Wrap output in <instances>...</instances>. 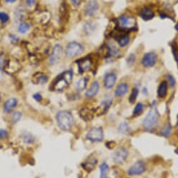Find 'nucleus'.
I'll return each mask as SVG.
<instances>
[{"label": "nucleus", "instance_id": "nucleus-20", "mask_svg": "<svg viewBox=\"0 0 178 178\" xmlns=\"http://www.w3.org/2000/svg\"><path fill=\"white\" fill-rule=\"evenodd\" d=\"M117 42H118V45H119L120 46L124 47V46H127L128 44V43L130 42L129 36L127 35H120L118 37Z\"/></svg>", "mask_w": 178, "mask_h": 178}, {"label": "nucleus", "instance_id": "nucleus-7", "mask_svg": "<svg viewBox=\"0 0 178 178\" xmlns=\"http://www.w3.org/2000/svg\"><path fill=\"white\" fill-rule=\"evenodd\" d=\"M63 47L60 44H56L53 47L51 56L49 57V63L51 65H54L58 63L63 54Z\"/></svg>", "mask_w": 178, "mask_h": 178}, {"label": "nucleus", "instance_id": "nucleus-11", "mask_svg": "<svg viewBox=\"0 0 178 178\" xmlns=\"http://www.w3.org/2000/svg\"><path fill=\"white\" fill-rule=\"evenodd\" d=\"M98 9V4L95 0H90L84 8L85 13L88 16L94 15Z\"/></svg>", "mask_w": 178, "mask_h": 178}, {"label": "nucleus", "instance_id": "nucleus-1", "mask_svg": "<svg viewBox=\"0 0 178 178\" xmlns=\"http://www.w3.org/2000/svg\"><path fill=\"white\" fill-rule=\"evenodd\" d=\"M56 121L58 126L64 131L69 130L74 123V117L68 111H60L57 114Z\"/></svg>", "mask_w": 178, "mask_h": 178}, {"label": "nucleus", "instance_id": "nucleus-27", "mask_svg": "<svg viewBox=\"0 0 178 178\" xmlns=\"http://www.w3.org/2000/svg\"><path fill=\"white\" fill-rule=\"evenodd\" d=\"M118 130H119V131L122 133L126 134L129 132V125H128L125 122H124L119 125V127H118Z\"/></svg>", "mask_w": 178, "mask_h": 178}, {"label": "nucleus", "instance_id": "nucleus-12", "mask_svg": "<svg viewBox=\"0 0 178 178\" xmlns=\"http://www.w3.org/2000/svg\"><path fill=\"white\" fill-rule=\"evenodd\" d=\"M116 81V75L115 73H109L107 74L104 80V87L107 89H110L115 86Z\"/></svg>", "mask_w": 178, "mask_h": 178}, {"label": "nucleus", "instance_id": "nucleus-14", "mask_svg": "<svg viewBox=\"0 0 178 178\" xmlns=\"http://www.w3.org/2000/svg\"><path fill=\"white\" fill-rule=\"evenodd\" d=\"M128 91V85L126 83H122L118 84L116 87L115 95L116 97L120 98L124 96L125 94H126Z\"/></svg>", "mask_w": 178, "mask_h": 178}, {"label": "nucleus", "instance_id": "nucleus-33", "mask_svg": "<svg viewBox=\"0 0 178 178\" xmlns=\"http://www.w3.org/2000/svg\"><path fill=\"white\" fill-rule=\"evenodd\" d=\"M168 79L169 80L170 87H173L175 85V81L172 76H168Z\"/></svg>", "mask_w": 178, "mask_h": 178}, {"label": "nucleus", "instance_id": "nucleus-2", "mask_svg": "<svg viewBox=\"0 0 178 178\" xmlns=\"http://www.w3.org/2000/svg\"><path fill=\"white\" fill-rule=\"evenodd\" d=\"M73 73L72 71H65L64 72L60 77H58L56 79V82L54 84V88L56 90L61 91L71 83L72 81Z\"/></svg>", "mask_w": 178, "mask_h": 178}, {"label": "nucleus", "instance_id": "nucleus-28", "mask_svg": "<svg viewBox=\"0 0 178 178\" xmlns=\"http://www.w3.org/2000/svg\"><path fill=\"white\" fill-rule=\"evenodd\" d=\"M138 88H135L133 89V91H132L131 92V94L130 95V98H129V101L131 103H133V102L135 101L137 97H138Z\"/></svg>", "mask_w": 178, "mask_h": 178}, {"label": "nucleus", "instance_id": "nucleus-23", "mask_svg": "<svg viewBox=\"0 0 178 178\" xmlns=\"http://www.w3.org/2000/svg\"><path fill=\"white\" fill-rule=\"evenodd\" d=\"M86 84H87V79L86 78H81L76 83V88L77 91H81L86 88Z\"/></svg>", "mask_w": 178, "mask_h": 178}, {"label": "nucleus", "instance_id": "nucleus-4", "mask_svg": "<svg viewBox=\"0 0 178 178\" xmlns=\"http://www.w3.org/2000/svg\"><path fill=\"white\" fill-rule=\"evenodd\" d=\"M84 51V47L78 42H73L67 46L65 50L66 55L70 58H74Z\"/></svg>", "mask_w": 178, "mask_h": 178}, {"label": "nucleus", "instance_id": "nucleus-25", "mask_svg": "<svg viewBox=\"0 0 178 178\" xmlns=\"http://www.w3.org/2000/svg\"><path fill=\"white\" fill-rule=\"evenodd\" d=\"M29 27H30V26H29V24L27 23V22H21V23L20 24L19 27H18V32H19L20 33L25 34L29 30Z\"/></svg>", "mask_w": 178, "mask_h": 178}, {"label": "nucleus", "instance_id": "nucleus-17", "mask_svg": "<svg viewBox=\"0 0 178 178\" xmlns=\"http://www.w3.org/2000/svg\"><path fill=\"white\" fill-rule=\"evenodd\" d=\"M168 92V83L166 81L161 82L158 88L157 94L158 97L160 98H163L166 96Z\"/></svg>", "mask_w": 178, "mask_h": 178}, {"label": "nucleus", "instance_id": "nucleus-24", "mask_svg": "<svg viewBox=\"0 0 178 178\" xmlns=\"http://www.w3.org/2000/svg\"><path fill=\"white\" fill-rule=\"evenodd\" d=\"M143 110H144V104L140 102V103H138L136 104L135 107V109H133V115L135 116L140 115L142 113Z\"/></svg>", "mask_w": 178, "mask_h": 178}, {"label": "nucleus", "instance_id": "nucleus-36", "mask_svg": "<svg viewBox=\"0 0 178 178\" xmlns=\"http://www.w3.org/2000/svg\"><path fill=\"white\" fill-rule=\"evenodd\" d=\"M36 0H26V3L29 6H33L35 3Z\"/></svg>", "mask_w": 178, "mask_h": 178}, {"label": "nucleus", "instance_id": "nucleus-9", "mask_svg": "<svg viewBox=\"0 0 178 178\" xmlns=\"http://www.w3.org/2000/svg\"><path fill=\"white\" fill-rule=\"evenodd\" d=\"M157 61V56L154 52H149L143 56L142 64L145 67H153Z\"/></svg>", "mask_w": 178, "mask_h": 178}, {"label": "nucleus", "instance_id": "nucleus-43", "mask_svg": "<svg viewBox=\"0 0 178 178\" xmlns=\"http://www.w3.org/2000/svg\"><path fill=\"white\" fill-rule=\"evenodd\" d=\"M177 131H178V127H177Z\"/></svg>", "mask_w": 178, "mask_h": 178}, {"label": "nucleus", "instance_id": "nucleus-13", "mask_svg": "<svg viewBox=\"0 0 178 178\" xmlns=\"http://www.w3.org/2000/svg\"><path fill=\"white\" fill-rule=\"evenodd\" d=\"M100 89V85L98 81H94L93 83L91 84L90 87L86 92V97L88 98H91L95 96L98 94V91H99Z\"/></svg>", "mask_w": 178, "mask_h": 178}, {"label": "nucleus", "instance_id": "nucleus-10", "mask_svg": "<svg viewBox=\"0 0 178 178\" xmlns=\"http://www.w3.org/2000/svg\"><path fill=\"white\" fill-rule=\"evenodd\" d=\"M118 23L122 28H133L135 23V20L133 18L127 15L121 16L118 19Z\"/></svg>", "mask_w": 178, "mask_h": 178}, {"label": "nucleus", "instance_id": "nucleus-40", "mask_svg": "<svg viewBox=\"0 0 178 178\" xmlns=\"http://www.w3.org/2000/svg\"><path fill=\"white\" fill-rule=\"evenodd\" d=\"M2 65H3V61H2V59L0 58V67H2Z\"/></svg>", "mask_w": 178, "mask_h": 178}, {"label": "nucleus", "instance_id": "nucleus-35", "mask_svg": "<svg viewBox=\"0 0 178 178\" xmlns=\"http://www.w3.org/2000/svg\"><path fill=\"white\" fill-rule=\"evenodd\" d=\"M6 131L4 130H0V139L4 138L6 135Z\"/></svg>", "mask_w": 178, "mask_h": 178}, {"label": "nucleus", "instance_id": "nucleus-30", "mask_svg": "<svg viewBox=\"0 0 178 178\" xmlns=\"http://www.w3.org/2000/svg\"><path fill=\"white\" fill-rule=\"evenodd\" d=\"M9 19V16L7 13L4 12H0V21L2 22H6Z\"/></svg>", "mask_w": 178, "mask_h": 178}, {"label": "nucleus", "instance_id": "nucleus-19", "mask_svg": "<svg viewBox=\"0 0 178 178\" xmlns=\"http://www.w3.org/2000/svg\"><path fill=\"white\" fill-rule=\"evenodd\" d=\"M80 116L85 121H89L93 118V112L91 111V109H88L87 108H84L81 109L80 111Z\"/></svg>", "mask_w": 178, "mask_h": 178}, {"label": "nucleus", "instance_id": "nucleus-41", "mask_svg": "<svg viewBox=\"0 0 178 178\" xmlns=\"http://www.w3.org/2000/svg\"><path fill=\"white\" fill-rule=\"evenodd\" d=\"M175 28H176V29H177V31L178 32V22L177 23V25H176V26H175Z\"/></svg>", "mask_w": 178, "mask_h": 178}, {"label": "nucleus", "instance_id": "nucleus-3", "mask_svg": "<svg viewBox=\"0 0 178 178\" xmlns=\"http://www.w3.org/2000/svg\"><path fill=\"white\" fill-rule=\"evenodd\" d=\"M158 113L155 108H152L147 113L146 117L144 118L142 124L143 127L147 130L152 129L158 124Z\"/></svg>", "mask_w": 178, "mask_h": 178}, {"label": "nucleus", "instance_id": "nucleus-37", "mask_svg": "<svg viewBox=\"0 0 178 178\" xmlns=\"http://www.w3.org/2000/svg\"><path fill=\"white\" fill-rule=\"evenodd\" d=\"M72 4H74L75 6H79L80 4L81 0H71Z\"/></svg>", "mask_w": 178, "mask_h": 178}, {"label": "nucleus", "instance_id": "nucleus-16", "mask_svg": "<svg viewBox=\"0 0 178 178\" xmlns=\"http://www.w3.org/2000/svg\"><path fill=\"white\" fill-rule=\"evenodd\" d=\"M140 17L142 18L144 20H152L153 18L154 17V13L153 12L152 9L149 8H144L140 11Z\"/></svg>", "mask_w": 178, "mask_h": 178}, {"label": "nucleus", "instance_id": "nucleus-32", "mask_svg": "<svg viewBox=\"0 0 178 178\" xmlns=\"http://www.w3.org/2000/svg\"><path fill=\"white\" fill-rule=\"evenodd\" d=\"M84 30H85V32L87 34L91 33L93 30H94V27H93V25L91 23H87L86 24L85 27H84Z\"/></svg>", "mask_w": 178, "mask_h": 178}, {"label": "nucleus", "instance_id": "nucleus-18", "mask_svg": "<svg viewBox=\"0 0 178 178\" xmlns=\"http://www.w3.org/2000/svg\"><path fill=\"white\" fill-rule=\"evenodd\" d=\"M92 65V62L90 58H85L83 60H81V62L79 63V70L81 72L86 71L90 69L91 66Z\"/></svg>", "mask_w": 178, "mask_h": 178}, {"label": "nucleus", "instance_id": "nucleus-22", "mask_svg": "<svg viewBox=\"0 0 178 178\" xmlns=\"http://www.w3.org/2000/svg\"><path fill=\"white\" fill-rule=\"evenodd\" d=\"M100 178H107L109 172V166L106 163H103L100 167Z\"/></svg>", "mask_w": 178, "mask_h": 178}, {"label": "nucleus", "instance_id": "nucleus-8", "mask_svg": "<svg viewBox=\"0 0 178 178\" xmlns=\"http://www.w3.org/2000/svg\"><path fill=\"white\" fill-rule=\"evenodd\" d=\"M128 150L126 148L124 147H120L119 149L116 151L113 155V160L115 163L118 164H122L125 161L128 156Z\"/></svg>", "mask_w": 178, "mask_h": 178}, {"label": "nucleus", "instance_id": "nucleus-31", "mask_svg": "<svg viewBox=\"0 0 178 178\" xmlns=\"http://www.w3.org/2000/svg\"><path fill=\"white\" fill-rule=\"evenodd\" d=\"M15 20L17 21H20L23 18V11L22 10H17L15 11Z\"/></svg>", "mask_w": 178, "mask_h": 178}, {"label": "nucleus", "instance_id": "nucleus-42", "mask_svg": "<svg viewBox=\"0 0 178 178\" xmlns=\"http://www.w3.org/2000/svg\"><path fill=\"white\" fill-rule=\"evenodd\" d=\"M0 100H1V97H0Z\"/></svg>", "mask_w": 178, "mask_h": 178}, {"label": "nucleus", "instance_id": "nucleus-38", "mask_svg": "<svg viewBox=\"0 0 178 178\" xmlns=\"http://www.w3.org/2000/svg\"><path fill=\"white\" fill-rule=\"evenodd\" d=\"M34 98L36 100V101H40L41 99H42V96H41L40 94H38V93H36L35 95H34Z\"/></svg>", "mask_w": 178, "mask_h": 178}, {"label": "nucleus", "instance_id": "nucleus-39", "mask_svg": "<svg viewBox=\"0 0 178 178\" xmlns=\"http://www.w3.org/2000/svg\"><path fill=\"white\" fill-rule=\"evenodd\" d=\"M5 1L7 2V3H13V2H15L16 0H5Z\"/></svg>", "mask_w": 178, "mask_h": 178}, {"label": "nucleus", "instance_id": "nucleus-6", "mask_svg": "<svg viewBox=\"0 0 178 178\" xmlns=\"http://www.w3.org/2000/svg\"><path fill=\"white\" fill-rule=\"evenodd\" d=\"M146 170V166L144 162L139 161L135 163L129 170H128V173L129 175L133 176V175H139L142 174Z\"/></svg>", "mask_w": 178, "mask_h": 178}, {"label": "nucleus", "instance_id": "nucleus-5", "mask_svg": "<svg viewBox=\"0 0 178 178\" xmlns=\"http://www.w3.org/2000/svg\"><path fill=\"white\" fill-rule=\"evenodd\" d=\"M103 131L101 128H93L87 133V139L91 142H100L103 139Z\"/></svg>", "mask_w": 178, "mask_h": 178}, {"label": "nucleus", "instance_id": "nucleus-34", "mask_svg": "<svg viewBox=\"0 0 178 178\" xmlns=\"http://www.w3.org/2000/svg\"><path fill=\"white\" fill-rule=\"evenodd\" d=\"M135 57L133 55H131L128 58L127 60H128V64H132L135 62Z\"/></svg>", "mask_w": 178, "mask_h": 178}, {"label": "nucleus", "instance_id": "nucleus-15", "mask_svg": "<svg viewBox=\"0 0 178 178\" xmlns=\"http://www.w3.org/2000/svg\"><path fill=\"white\" fill-rule=\"evenodd\" d=\"M18 104V100L15 98H9L4 104V110L6 113L11 112Z\"/></svg>", "mask_w": 178, "mask_h": 178}, {"label": "nucleus", "instance_id": "nucleus-26", "mask_svg": "<svg viewBox=\"0 0 178 178\" xmlns=\"http://www.w3.org/2000/svg\"><path fill=\"white\" fill-rule=\"evenodd\" d=\"M37 77L36 79V83L37 84H44L45 83H46L47 81H48V78L46 76V75L43 74H40V73H39V74H36Z\"/></svg>", "mask_w": 178, "mask_h": 178}, {"label": "nucleus", "instance_id": "nucleus-29", "mask_svg": "<svg viewBox=\"0 0 178 178\" xmlns=\"http://www.w3.org/2000/svg\"><path fill=\"white\" fill-rule=\"evenodd\" d=\"M22 116V114L19 112V111H15L12 115V116H11V122L13 124H15L17 123L18 121L20 119Z\"/></svg>", "mask_w": 178, "mask_h": 178}, {"label": "nucleus", "instance_id": "nucleus-21", "mask_svg": "<svg viewBox=\"0 0 178 178\" xmlns=\"http://www.w3.org/2000/svg\"><path fill=\"white\" fill-rule=\"evenodd\" d=\"M96 164H97V160L95 159H90L89 161L85 162V163L83 164V166H84V168H85L86 170L88 171V172H91V171L95 168V166H96Z\"/></svg>", "mask_w": 178, "mask_h": 178}]
</instances>
